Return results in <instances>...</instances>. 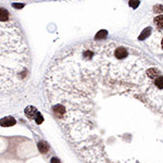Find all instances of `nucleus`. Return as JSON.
I'll use <instances>...</instances> for the list:
<instances>
[{
  "instance_id": "f257e3e1",
  "label": "nucleus",
  "mask_w": 163,
  "mask_h": 163,
  "mask_svg": "<svg viewBox=\"0 0 163 163\" xmlns=\"http://www.w3.org/2000/svg\"><path fill=\"white\" fill-rule=\"evenodd\" d=\"M162 74L132 50L72 48L49 69L45 95L83 163H163Z\"/></svg>"
},
{
  "instance_id": "f03ea898",
  "label": "nucleus",
  "mask_w": 163,
  "mask_h": 163,
  "mask_svg": "<svg viewBox=\"0 0 163 163\" xmlns=\"http://www.w3.org/2000/svg\"><path fill=\"white\" fill-rule=\"evenodd\" d=\"M38 113H39V112H38L36 108L33 106H27L26 109H25V114H26V117H28V119H34V117H36L37 115H38Z\"/></svg>"
},
{
  "instance_id": "7ed1b4c3",
  "label": "nucleus",
  "mask_w": 163,
  "mask_h": 163,
  "mask_svg": "<svg viewBox=\"0 0 163 163\" xmlns=\"http://www.w3.org/2000/svg\"><path fill=\"white\" fill-rule=\"evenodd\" d=\"M15 123H17V121L14 120L12 117H4V119L1 120V126H4V127L13 126V125H15Z\"/></svg>"
},
{
  "instance_id": "20e7f679",
  "label": "nucleus",
  "mask_w": 163,
  "mask_h": 163,
  "mask_svg": "<svg viewBox=\"0 0 163 163\" xmlns=\"http://www.w3.org/2000/svg\"><path fill=\"white\" fill-rule=\"evenodd\" d=\"M154 24L156 25L158 28L163 30V14H160V15L156 17V19H154Z\"/></svg>"
},
{
  "instance_id": "39448f33",
  "label": "nucleus",
  "mask_w": 163,
  "mask_h": 163,
  "mask_svg": "<svg viewBox=\"0 0 163 163\" xmlns=\"http://www.w3.org/2000/svg\"><path fill=\"white\" fill-rule=\"evenodd\" d=\"M106 35H108V32H106V30H99V32L96 34V36H95V39H97V40H102V39H104V38H106Z\"/></svg>"
},
{
  "instance_id": "423d86ee",
  "label": "nucleus",
  "mask_w": 163,
  "mask_h": 163,
  "mask_svg": "<svg viewBox=\"0 0 163 163\" xmlns=\"http://www.w3.org/2000/svg\"><path fill=\"white\" fill-rule=\"evenodd\" d=\"M150 33H151V27H147V28H145V30H143V33L140 34V36L138 37V39L143 40L145 38H147V37L149 36Z\"/></svg>"
},
{
  "instance_id": "0eeeda50",
  "label": "nucleus",
  "mask_w": 163,
  "mask_h": 163,
  "mask_svg": "<svg viewBox=\"0 0 163 163\" xmlns=\"http://www.w3.org/2000/svg\"><path fill=\"white\" fill-rule=\"evenodd\" d=\"M38 149H39L40 152L45 154V153L48 152V149H49V148H48V145H47L45 141H40V143H38Z\"/></svg>"
},
{
  "instance_id": "6e6552de",
  "label": "nucleus",
  "mask_w": 163,
  "mask_h": 163,
  "mask_svg": "<svg viewBox=\"0 0 163 163\" xmlns=\"http://www.w3.org/2000/svg\"><path fill=\"white\" fill-rule=\"evenodd\" d=\"M139 0H130V2H128V4H130V8H133V9H136L138 6H139Z\"/></svg>"
},
{
  "instance_id": "1a4fd4ad",
  "label": "nucleus",
  "mask_w": 163,
  "mask_h": 163,
  "mask_svg": "<svg viewBox=\"0 0 163 163\" xmlns=\"http://www.w3.org/2000/svg\"><path fill=\"white\" fill-rule=\"evenodd\" d=\"M35 120H36L37 124H40V123H41V122L43 121V115H41V114L38 113V115L36 117V119H35Z\"/></svg>"
},
{
  "instance_id": "9d476101",
  "label": "nucleus",
  "mask_w": 163,
  "mask_h": 163,
  "mask_svg": "<svg viewBox=\"0 0 163 163\" xmlns=\"http://www.w3.org/2000/svg\"><path fill=\"white\" fill-rule=\"evenodd\" d=\"M51 163H61L60 160L58 159V158H52V160H51Z\"/></svg>"
},
{
  "instance_id": "9b49d317",
  "label": "nucleus",
  "mask_w": 163,
  "mask_h": 163,
  "mask_svg": "<svg viewBox=\"0 0 163 163\" xmlns=\"http://www.w3.org/2000/svg\"><path fill=\"white\" fill-rule=\"evenodd\" d=\"M161 47H162V49H163V38H162V40H161Z\"/></svg>"
}]
</instances>
